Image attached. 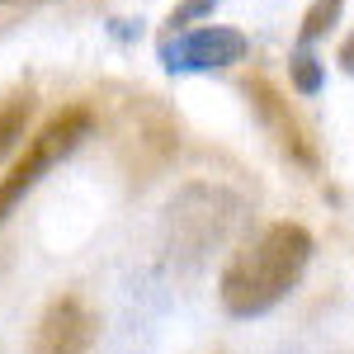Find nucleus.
Returning a JSON list of instances; mask_svg holds the SVG:
<instances>
[{"label": "nucleus", "mask_w": 354, "mask_h": 354, "mask_svg": "<svg viewBox=\"0 0 354 354\" xmlns=\"http://www.w3.org/2000/svg\"><path fill=\"white\" fill-rule=\"evenodd\" d=\"M340 15H345V0H312L307 15H302V24H298V48H312L326 33H335Z\"/></svg>", "instance_id": "8"}, {"label": "nucleus", "mask_w": 354, "mask_h": 354, "mask_svg": "<svg viewBox=\"0 0 354 354\" xmlns=\"http://www.w3.org/2000/svg\"><path fill=\"white\" fill-rule=\"evenodd\" d=\"M95 335L100 317L90 312V302L81 293H57L33 326V354H90Z\"/></svg>", "instance_id": "6"}, {"label": "nucleus", "mask_w": 354, "mask_h": 354, "mask_svg": "<svg viewBox=\"0 0 354 354\" xmlns=\"http://www.w3.org/2000/svg\"><path fill=\"white\" fill-rule=\"evenodd\" d=\"M28 123H33V90H15V95L0 104V161L24 142Z\"/></svg>", "instance_id": "7"}, {"label": "nucleus", "mask_w": 354, "mask_h": 354, "mask_svg": "<svg viewBox=\"0 0 354 354\" xmlns=\"http://www.w3.org/2000/svg\"><path fill=\"white\" fill-rule=\"evenodd\" d=\"M250 57V38L232 24H189L161 43V66L170 76H203L227 71Z\"/></svg>", "instance_id": "5"}, {"label": "nucleus", "mask_w": 354, "mask_h": 354, "mask_svg": "<svg viewBox=\"0 0 354 354\" xmlns=\"http://www.w3.org/2000/svg\"><path fill=\"white\" fill-rule=\"evenodd\" d=\"M241 95H245V104H250V113H255V123L265 128V137H270L274 147H279L288 161L298 165V170L317 175V170H322L317 137H312V128H307V123H302V113L288 104V95H283L270 76H260V71L241 81Z\"/></svg>", "instance_id": "4"}, {"label": "nucleus", "mask_w": 354, "mask_h": 354, "mask_svg": "<svg viewBox=\"0 0 354 354\" xmlns=\"http://www.w3.org/2000/svg\"><path fill=\"white\" fill-rule=\"evenodd\" d=\"M312 255H317V236L302 222H270L227 260L218 279L222 312L236 322L270 317L274 307H283L298 293L302 274L312 270Z\"/></svg>", "instance_id": "1"}, {"label": "nucleus", "mask_w": 354, "mask_h": 354, "mask_svg": "<svg viewBox=\"0 0 354 354\" xmlns=\"http://www.w3.org/2000/svg\"><path fill=\"white\" fill-rule=\"evenodd\" d=\"M5 5H43V0H5Z\"/></svg>", "instance_id": "12"}, {"label": "nucleus", "mask_w": 354, "mask_h": 354, "mask_svg": "<svg viewBox=\"0 0 354 354\" xmlns=\"http://www.w3.org/2000/svg\"><path fill=\"white\" fill-rule=\"evenodd\" d=\"M218 5H222V0H180V5L170 10V19H165V24H170V33H180V28H189V24H198V19H208Z\"/></svg>", "instance_id": "10"}, {"label": "nucleus", "mask_w": 354, "mask_h": 354, "mask_svg": "<svg viewBox=\"0 0 354 354\" xmlns=\"http://www.w3.org/2000/svg\"><path fill=\"white\" fill-rule=\"evenodd\" d=\"M241 213H245V203L232 189H222V185H185L165 208V232H170V241L180 250L203 255V250L222 245L236 232Z\"/></svg>", "instance_id": "3"}, {"label": "nucleus", "mask_w": 354, "mask_h": 354, "mask_svg": "<svg viewBox=\"0 0 354 354\" xmlns=\"http://www.w3.org/2000/svg\"><path fill=\"white\" fill-rule=\"evenodd\" d=\"M288 81H293V90H298L302 100H312L326 85V62H317L312 48H293L288 53Z\"/></svg>", "instance_id": "9"}, {"label": "nucleus", "mask_w": 354, "mask_h": 354, "mask_svg": "<svg viewBox=\"0 0 354 354\" xmlns=\"http://www.w3.org/2000/svg\"><path fill=\"white\" fill-rule=\"evenodd\" d=\"M340 71H345V76H354V33L340 43Z\"/></svg>", "instance_id": "11"}, {"label": "nucleus", "mask_w": 354, "mask_h": 354, "mask_svg": "<svg viewBox=\"0 0 354 354\" xmlns=\"http://www.w3.org/2000/svg\"><path fill=\"white\" fill-rule=\"evenodd\" d=\"M90 133H95V113L85 109V104H66L62 113H53L38 133L28 137L19 161L10 165V175H0V227L19 213V203L43 185V175H48L53 165H62L66 156H76V147H81Z\"/></svg>", "instance_id": "2"}]
</instances>
